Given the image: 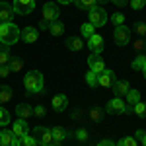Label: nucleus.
<instances>
[{
  "mask_svg": "<svg viewBox=\"0 0 146 146\" xmlns=\"http://www.w3.org/2000/svg\"><path fill=\"white\" fill-rule=\"evenodd\" d=\"M49 25H51V23H49V22H45V20H41L37 27H39V29H49Z\"/></svg>",
  "mask_w": 146,
  "mask_h": 146,
  "instance_id": "43",
  "label": "nucleus"
},
{
  "mask_svg": "<svg viewBox=\"0 0 146 146\" xmlns=\"http://www.w3.org/2000/svg\"><path fill=\"white\" fill-rule=\"evenodd\" d=\"M20 138L12 131H0V146H18Z\"/></svg>",
  "mask_w": 146,
  "mask_h": 146,
  "instance_id": "12",
  "label": "nucleus"
},
{
  "mask_svg": "<svg viewBox=\"0 0 146 146\" xmlns=\"http://www.w3.org/2000/svg\"><path fill=\"white\" fill-rule=\"evenodd\" d=\"M18 146H39V144H37L35 136H31L29 133H27L25 136H22V138H20V144H18Z\"/></svg>",
  "mask_w": 146,
  "mask_h": 146,
  "instance_id": "29",
  "label": "nucleus"
},
{
  "mask_svg": "<svg viewBox=\"0 0 146 146\" xmlns=\"http://www.w3.org/2000/svg\"><path fill=\"white\" fill-rule=\"evenodd\" d=\"M43 84H45V80L39 70H29L23 78V86H25L27 94H39L43 90Z\"/></svg>",
  "mask_w": 146,
  "mask_h": 146,
  "instance_id": "2",
  "label": "nucleus"
},
{
  "mask_svg": "<svg viewBox=\"0 0 146 146\" xmlns=\"http://www.w3.org/2000/svg\"><path fill=\"white\" fill-rule=\"evenodd\" d=\"M131 6H133V10H142L146 6V0H131Z\"/></svg>",
  "mask_w": 146,
  "mask_h": 146,
  "instance_id": "37",
  "label": "nucleus"
},
{
  "mask_svg": "<svg viewBox=\"0 0 146 146\" xmlns=\"http://www.w3.org/2000/svg\"><path fill=\"white\" fill-rule=\"evenodd\" d=\"M76 138L84 142V140L88 138V131H86V129H78V131H76Z\"/></svg>",
  "mask_w": 146,
  "mask_h": 146,
  "instance_id": "39",
  "label": "nucleus"
},
{
  "mask_svg": "<svg viewBox=\"0 0 146 146\" xmlns=\"http://www.w3.org/2000/svg\"><path fill=\"white\" fill-rule=\"evenodd\" d=\"M8 66H10L12 72H20V70L23 68V60H22V58H18V56H16V58H10Z\"/></svg>",
  "mask_w": 146,
  "mask_h": 146,
  "instance_id": "28",
  "label": "nucleus"
},
{
  "mask_svg": "<svg viewBox=\"0 0 146 146\" xmlns=\"http://www.w3.org/2000/svg\"><path fill=\"white\" fill-rule=\"evenodd\" d=\"M56 2H58V4H64V6H66V4H72L74 0H56Z\"/></svg>",
  "mask_w": 146,
  "mask_h": 146,
  "instance_id": "47",
  "label": "nucleus"
},
{
  "mask_svg": "<svg viewBox=\"0 0 146 146\" xmlns=\"http://www.w3.org/2000/svg\"><path fill=\"white\" fill-rule=\"evenodd\" d=\"M74 4L78 6L80 10H90L98 4V0H74Z\"/></svg>",
  "mask_w": 146,
  "mask_h": 146,
  "instance_id": "25",
  "label": "nucleus"
},
{
  "mask_svg": "<svg viewBox=\"0 0 146 146\" xmlns=\"http://www.w3.org/2000/svg\"><path fill=\"white\" fill-rule=\"evenodd\" d=\"M10 51H8V47L6 45H0V66L2 64H8L10 62Z\"/></svg>",
  "mask_w": 146,
  "mask_h": 146,
  "instance_id": "26",
  "label": "nucleus"
},
{
  "mask_svg": "<svg viewBox=\"0 0 146 146\" xmlns=\"http://www.w3.org/2000/svg\"><path fill=\"white\" fill-rule=\"evenodd\" d=\"M133 113H136L138 117H146V103H142V101L135 103L133 105Z\"/></svg>",
  "mask_w": 146,
  "mask_h": 146,
  "instance_id": "31",
  "label": "nucleus"
},
{
  "mask_svg": "<svg viewBox=\"0 0 146 146\" xmlns=\"http://www.w3.org/2000/svg\"><path fill=\"white\" fill-rule=\"evenodd\" d=\"M113 39L119 47H125L131 43V29L127 25H117L115 31H113Z\"/></svg>",
  "mask_w": 146,
  "mask_h": 146,
  "instance_id": "5",
  "label": "nucleus"
},
{
  "mask_svg": "<svg viewBox=\"0 0 146 146\" xmlns=\"http://www.w3.org/2000/svg\"><path fill=\"white\" fill-rule=\"evenodd\" d=\"M144 47H146V43H144V41H142V39H138V41H136V43H135V49H136V51H142Z\"/></svg>",
  "mask_w": 146,
  "mask_h": 146,
  "instance_id": "42",
  "label": "nucleus"
},
{
  "mask_svg": "<svg viewBox=\"0 0 146 146\" xmlns=\"http://www.w3.org/2000/svg\"><path fill=\"white\" fill-rule=\"evenodd\" d=\"M20 33H22V29L14 22L0 23V43H2V45H6V47L16 45L18 39H20Z\"/></svg>",
  "mask_w": 146,
  "mask_h": 146,
  "instance_id": "1",
  "label": "nucleus"
},
{
  "mask_svg": "<svg viewBox=\"0 0 146 146\" xmlns=\"http://www.w3.org/2000/svg\"><path fill=\"white\" fill-rule=\"evenodd\" d=\"M12 100V88L10 86H0V105L8 103Z\"/></svg>",
  "mask_w": 146,
  "mask_h": 146,
  "instance_id": "21",
  "label": "nucleus"
},
{
  "mask_svg": "<svg viewBox=\"0 0 146 146\" xmlns=\"http://www.w3.org/2000/svg\"><path fill=\"white\" fill-rule=\"evenodd\" d=\"M66 47L70 49V51H80V49L84 47V43H82V39H78V37H68Z\"/></svg>",
  "mask_w": 146,
  "mask_h": 146,
  "instance_id": "22",
  "label": "nucleus"
},
{
  "mask_svg": "<svg viewBox=\"0 0 146 146\" xmlns=\"http://www.w3.org/2000/svg\"><path fill=\"white\" fill-rule=\"evenodd\" d=\"M33 136L37 140L39 146H58L55 142V138L51 135V129H45V127H35L33 129Z\"/></svg>",
  "mask_w": 146,
  "mask_h": 146,
  "instance_id": "3",
  "label": "nucleus"
},
{
  "mask_svg": "<svg viewBox=\"0 0 146 146\" xmlns=\"http://www.w3.org/2000/svg\"><path fill=\"white\" fill-rule=\"evenodd\" d=\"M86 84H88L90 88H96V86H98V74L90 70V72L86 74Z\"/></svg>",
  "mask_w": 146,
  "mask_h": 146,
  "instance_id": "33",
  "label": "nucleus"
},
{
  "mask_svg": "<svg viewBox=\"0 0 146 146\" xmlns=\"http://www.w3.org/2000/svg\"><path fill=\"white\" fill-rule=\"evenodd\" d=\"M144 64H146V55H138L135 60L131 62L133 70H142V68H144Z\"/></svg>",
  "mask_w": 146,
  "mask_h": 146,
  "instance_id": "27",
  "label": "nucleus"
},
{
  "mask_svg": "<svg viewBox=\"0 0 146 146\" xmlns=\"http://www.w3.org/2000/svg\"><path fill=\"white\" fill-rule=\"evenodd\" d=\"M51 105H53V109L55 111H64L66 109V105H68V98L64 96V94H58V96H55L53 98V101H51Z\"/></svg>",
  "mask_w": 146,
  "mask_h": 146,
  "instance_id": "17",
  "label": "nucleus"
},
{
  "mask_svg": "<svg viewBox=\"0 0 146 146\" xmlns=\"http://www.w3.org/2000/svg\"><path fill=\"white\" fill-rule=\"evenodd\" d=\"M98 2H107V0H98Z\"/></svg>",
  "mask_w": 146,
  "mask_h": 146,
  "instance_id": "50",
  "label": "nucleus"
},
{
  "mask_svg": "<svg viewBox=\"0 0 146 146\" xmlns=\"http://www.w3.org/2000/svg\"><path fill=\"white\" fill-rule=\"evenodd\" d=\"M144 43H146V41H144Z\"/></svg>",
  "mask_w": 146,
  "mask_h": 146,
  "instance_id": "51",
  "label": "nucleus"
},
{
  "mask_svg": "<svg viewBox=\"0 0 146 146\" xmlns=\"http://www.w3.org/2000/svg\"><path fill=\"white\" fill-rule=\"evenodd\" d=\"M33 115H35V117H39V119L45 117V107H43V105H35V107H33Z\"/></svg>",
  "mask_w": 146,
  "mask_h": 146,
  "instance_id": "38",
  "label": "nucleus"
},
{
  "mask_svg": "<svg viewBox=\"0 0 146 146\" xmlns=\"http://www.w3.org/2000/svg\"><path fill=\"white\" fill-rule=\"evenodd\" d=\"M10 72H12V70H10V66H8V64H2V66H0V76H2V78H6Z\"/></svg>",
  "mask_w": 146,
  "mask_h": 146,
  "instance_id": "40",
  "label": "nucleus"
},
{
  "mask_svg": "<svg viewBox=\"0 0 146 146\" xmlns=\"http://www.w3.org/2000/svg\"><path fill=\"white\" fill-rule=\"evenodd\" d=\"M8 123H10V113L4 107H0V127H6Z\"/></svg>",
  "mask_w": 146,
  "mask_h": 146,
  "instance_id": "34",
  "label": "nucleus"
},
{
  "mask_svg": "<svg viewBox=\"0 0 146 146\" xmlns=\"http://www.w3.org/2000/svg\"><path fill=\"white\" fill-rule=\"evenodd\" d=\"M125 98H127V103H129V105H135V103L140 101V92L138 90H129Z\"/></svg>",
  "mask_w": 146,
  "mask_h": 146,
  "instance_id": "23",
  "label": "nucleus"
},
{
  "mask_svg": "<svg viewBox=\"0 0 146 146\" xmlns=\"http://www.w3.org/2000/svg\"><path fill=\"white\" fill-rule=\"evenodd\" d=\"M88 66H90L92 72L100 74V72H103V70H105V62H103L101 55H96V53H92V55L88 56Z\"/></svg>",
  "mask_w": 146,
  "mask_h": 146,
  "instance_id": "9",
  "label": "nucleus"
},
{
  "mask_svg": "<svg viewBox=\"0 0 146 146\" xmlns=\"http://www.w3.org/2000/svg\"><path fill=\"white\" fill-rule=\"evenodd\" d=\"M25 43H35L37 39H39V31H37V27H31V25H27V27H23L22 33H20Z\"/></svg>",
  "mask_w": 146,
  "mask_h": 146,
  "instance_id": "14",
  "label": "nucleus"
},
{
  "mask_svg": "<svg viewBox=\"0 0 146 146\" xmlns=\"http://www.w3.org/2000/svg\"><path fill=\"white\" fill-rule=\"evenodd\" d=\"M12 133L18 136V138H22V136L27 135V133H29V127H27V123H25V119L14 121V125H12Z\"/></svg>",
  "mask_w": 146,
  "mask_h": 146,
  "instance_id": "15",
  "label": "nucleus"
},
{
  "mask_svg": "<svg viewBox=\"0 0 146 146\" xmlns=\"http://www.w3.org/2000/svg\"><path fill=\"white\" fill-rule=\"evenodd\" d=\"M14 12L16 14H22V16H27L35 10V0H14Z\"/></svg>",
  "mask_w": 146,
  "mask_h": 146,
  "instance_id": "6",
  "label": "nucleus"
},
{
  "mask_svg": "<svg viewBox=\"0 0 146 146\" xmlns=\"http://www.w3.org/2000/svg\"><path fill=\"white\" fill-rule=\"evenodd\" d=\"M80 31H82V37H86V39H90L92 35L96 33V27L92 25L90 22H86V23H82V27H80Z\"/></svg>",
  "mask_w": 146,
  "mask_h": 146,
  "instance_id": "24",
  "label": "nucleus"
},
{
  "mask_svg": "<svg viewBox=\"0 0 146 146\" xmlns=\"http://www.w3.org/2000/svg\"><path fill=\"white\" fill-rule=\"evenodd\" d=\"M98 146H117L113 140H109V138H103V140H100L98 142Z\"/></svg>",
  "mask_w": 146,
  "mask_h": 146,
  "instance_id": "41",
  "label": "nucleus"
},
{
  "mask_svg": "<svg viewBox=\"0 0 146 146\" xmlns=\"http://www.w3.org/2000/svg\"><path fill=\"white\" fill-rule=\"evenodd\" d=\"M49 31H51V35H55V37L62 35V31H64V23L60 22V20H55V22H51V25H49Z\"/></svg>",
  "mask_w": 146,
  "mask_h": 146,
  "instance_id": "20",
  "label": "nucleus"
},
{
  "mask_svg": "<svg viewBox=\"0 0 146 146\" xmlns=\"http://www.w3.org/2000/svg\"><path fill=\"white\" fill-rule=\"evenodd\" d=\"M115 80H117L115 72L109 70V68H105L103 72L98 74V86H101V88H111L113 84H115Z\"/></svg>",
  "mask_w": 146,
  "mask_h": 146,
  "instance_id": "7",
  "label": "nucleus"
},
{
  "mask_svg": "<svg viewBox=\"0 0 146 146\" xmlns=\"http://www.w3.org/2000/svg\"><path fill=\"white\" fill-rule=\"evenodd\" d=\"M51 135H53V138H55V142L60 146V144H62V140L66 138V131L60 129V127H53V129H51Z\"/></svg>",
  "mask_w": 146,
  "mask_h": 146,
  "instance_id": "19",
  "label": "nucleus"
},
{
  "mask_svg": "<svg viewBox=\"0 0 146 146\" xmlns=\"http://www.w3.org/2000/svg\"><path fill=\"white\" fill-rule=\"evenodd\" d=\"M90 117H92V121L94 123H100L101 119H103V109H100V107H94L90 111Z\"/></svg>",
  "mask_w": 146,
  "mask_h": 146,
  "instance_id": "32",
  "label": "nucleus"
},
{
  "mask_svg": "<svg viewBox=\"0 0 146 146\" xmlns=\"http://www.w3.org/2000/svg\"><path fill=\"white\" fill-rule=\"evenodd\" d=\"M88 47H90V51L92 53H96V55H101V51H103V37L101 35H98V33H94L88 39Z\"/></svg>",
  "mask_w": 146,
  "mask_h": 146,
  "instance_id": "13",
  "label": "nucleus"
},
{
  "mask_svg": "<svg viewBox=\"0 0 146 146\" xmlns=\"http://www.w3.org/2000/svg\"><path fill=\"white\" fill-rule=\"evenodd\" d=\"M135 33L138 37H146V23H135Z\"/></svg>",
  "mask_w": 146,
  "mask_h": 146,
  "instance_id": "36",
  "label": "nucleus"
},
{
  "mask_svg": "<svg viewBox=\"0 0 146 146\" xmlns=\"http://www.w3.org/2000/svg\"><path fill=\"white\" fill-rule=\"evenodd\" d=\"M115 6H119V8H123V6H127V0H111Z\"/></svg>",
  "mask_w": 146,
  "mask_h": 146,
  "instance_id": "44",
  "label": "nucleus"
},
{
  "mask_svg": "<svg viewBox=\"0 0 146 146\" xmlns=\"http://www.w3.org/2000/svg\"><path fill=\"white\" fill-rule=\"evenodd\" d=\"M58 6L56 4H53V2H47L45 6H43V20L45 22H55V20H58Z\"/></svg>",
  "mask_w": 146,
  "mask_h": 146,
  "instance_id": "10",
  "label": "nucleus"
},
{
  "mask_svg": "<svg viewBox=\"0 0 146 146\" xmlns=\"http://www.w3.org/2000/svg\"><path fill=\"white\" fill-rule=\"evenodd\" d=\"M88 18H90V23L94 27H101V25L107 23V12L100 6H94L88 10Z\"/></svg>",
  "mask_w": 146,
  "mask_h": 146,
  "instance_id": "4",
  "label": "nucleus"
},
{
  "mask_svg": "<svg viewBox=\"0 0 146 146\" xmlns=\"http://www.w3.org/2000/svg\"><path fill=\"white\" fill-rule=\"evenodd\" d=\"M111 90L115 94V98H123V96H127V92H129V82L127 80H115Z\"/></svg>",
  "mask_w": 146,
  "mask_h": 146,
  "instance_id": "16",
  "label": "nucleus"
},
{
  "mask_svg": "<svg viewBox=\"0 0 146 146\" xmlns=\"http://www.w3.org/2000/svg\"><path fill=\"white\" fill-rule=\"evenodd\" d=\"M14 6L12 4H8V2H0V23H4V22H12L14 20Z\"/></svg>",
  "mask_w": 146,
  "mask_h": 146,
  "instance_id": "11",
  "label": "nucleus"
},
{
  "mask_svg": "<svg viewBox=\"0 0 146 146\" xmlns=\"http://www.w3.org/2000/svg\"><path fill=\"white\" fill-rule=\"evenodd\" d=\"M125 113H133V105H129V103H125Z\"/></svg>",
  "mask_w": 146,
  "mask_h": 146,
  "instance_id": "46",
  "label": "nucleus"
},
{
  "mask_svg": "<svg viewBox=\"0 0 146 146\" xmlns=\"http://www.w3.org/2000/svg\"><path fill=\"white\" fill-rule=\"evenodd\" d=\"M16 115H18L20 119H29V117L33 115V109H31V105H27V103H20V105H16Z\"/></svg>",
  "mask_w": 146,
  "mask_h": 146,
  "instance_id": "18",
  "label": "nucleus"
},
{
  "mask_svg": "<svg viewBox=\"0 0 146 146\" xmlns=\"http://www.w3.org/2000/svg\"><path fill=\"white\" fill-rule=\"evenodd\" d=\"M140 142H142V146H146V136L142 138V140H140Z\"/></svg>",
  "mask_w": 146,
  "mask_h": 146,
  "instance_id": "48",
  "label": "nucleus"
},
{
  "mask_svg": "<svg viewBox=\"0 0 146 146\" xmlns=\"http://www.w3.org/2000/svg\"><path fill=\"white\" fill-rule=\"evenodd\" d=\"M117 146H138V140H136L135 136H123L117 142Z\"/></svg>",
  "mask_w": 146,
  "mask_h": 146,
  "instance_id": "30",
  "label": "nucleus"
},
{
  "mask_svg": "<svg viewBox=\"0 0 146 146\" xmlns=\"http://www.w3.org/2000/svg\"><path fill=\"white\" fill-rule=\"evenodd\" d=\"M111 22H113L115 27H117V25H125V16L121 14V12H117V14H113V16H111Z\"/></svg>",
  "mask_w": 146,
  "mask_h": 146,
  "instance_id": "35",
  "label": "nucleus"
},
{
  "mask_svg": "<svg viewBox=\"0 0 146 146\" xmlns=\"http://www.w3.org/2000/svg\"><path fill=\"white\" fill-rule=\"evenodd\" d=\"M135 136H136V138H140V140H142V138H144V136H146V133H144V131H142V129H138V131H136V133H135Z\"/></svg>",
  "mask_w": 146,
  "mask_h": 146,
  "instance_id": "45",
  "label": "nucleus"
},
{
  "mask_svg": "<svg viewBox=\"0 0 146 146\" xmlns=\"http://www.w3.org/2000/svg\"><path fill=\"white\" fill-rule=\"evenodd\" d=\"M105 113H109V115H123L125 113V101L121 98L109 100V103L105 105Z\"/></svg>",
  "mask_w": 146,
  "mask_h": 146,
  "instance_id": "8",
  "label": "nucleus"
},
{
  "mask_svg": "<svg viewBox=\"0 0 146 146\" xmlns=\"http://www.w3.org/2000/svg\"><path fill=\"white\" fill-rule=\"evenodd\" d=\"M142 74H144V78H146V64H144V68H142Z\"/></svg>",
  "mask_w": 146,
  "mask_h": 146,
  "instance_id": "49",
  "label": "nucleus"
}]
</instances>
